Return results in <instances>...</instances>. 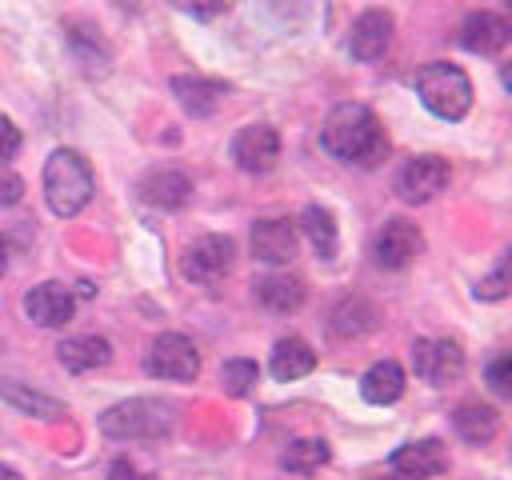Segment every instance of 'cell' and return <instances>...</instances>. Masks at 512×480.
<instances>
[{"instance_id": "cell-1", "label": "cell", "mask_w": 512, "mask_h": 480, "mask_svg": "<svg viewBox=\"0 0 512 480\" xmlns=\"http://www.w3.org/2000/svg\"><path fill=\"white\" fill-rule=\"evenodd\" d=\"M320 144L328 156L360 168H376L388 156V136L372 108L364 104H336L320 128Z\"/></svg>"}, {"instance_id": "cell-2", "label": "cell", "mask_w": 512, "mask_h": 480, "mask_svg": "<svg viewBox=\"0 0 512 480\" xmlns=\"http://www.w3.org/2000/svg\"><path fill=\"white\" fill-rule=\"evenodd\" d=\"M44 200L56 216H76L92 200V168L80 152L56 148L44 164Z\"/></svg>"}, {"instance_id": "cell-3", "label": "cell", "mask_w": 512, "mask_h": 480, "mask_svg": "<svg viewBox=\"0 0 512 480\" xmlns=\"http://www.w3.org/2000/svg\"><path fill=\"white\" fill-rule=\"evenodd\" d=\"M416 96L420 104L440 120H464L472 108V80L464 68L448 60H432L416 72Z\"/></svg>"}, {"instance_id": "cell-4", "label": "cell", "mask_w": 512, "mask_h": 480, "mask_svg": "<svg viewBox=\"0 0 512 480\" xmlns=\"http://www.w3.org/2000/svg\"><path fill=\"white\" fill-rule=\"evenodd\" d=\"M172 428V408L164 400H120L100 416V432L108 440H156Z\"/></svg>"}, {"instance_id": "cell-5", "label": "cell", "mask_w": 512, "mask_h": 480, "mask_svg": "<svg viewBox=\"0 0 512 480\" xmlns=\"http://www.w3.org/2000/svg\"><path fill=\"white\" fill-rule=\"evenodd\" d=\"M232 260H236V244H232L228 236L208 232V236H200V240H192V244L184 248L180 272H184L192 284H216V280L228 276Z\"/></svg>"}, {"instance_id": "cell-6", "label": "cell", "mask_w": 512, "mask_h": 480, "mask_svg": "<svg viewBox=\"0 0 512 480\" xmlns=\"http://www.w3.org/2000/svg\"><path fill=\"white\" fill-rule=\"evenodd\" d=\"M144 368L156 376V380H196L200 372V352L188 336L180 332H160L148 348V360Z\"/></svg>"}, {"instance_id": "cell-7", "label": "cell", "mask_w": 512, "mask_h": 480, "mask_svg": "<svg viewBox=\"0 0 512 480\" xmlns=\"http://www.w3.org/2000/svg\"><path fill=\"white\" fill-rule=\"evenodd\" d=\"M412 368L424 384L444 388L464 376V352L456 340H416L412 344Z\"/></svg>"}, {"instance_id": "cell-8", "label": "cell", "mask_w": 512, "mask_h": 480, "mask_svg": "<svg viewBox=\"0 0 512 480\" xmlns=\"http://www.w3.org/2000/svg\"><path fill=\"white\" fill-rule=\"evenodd\" d=\"M420 248H424V232H420L412 220H404V216L388 220V224L376 232V240H372V256H376V264L388 268V272L408 268V264L420 256Z\"/></svg>"}, {"instance_id": "cell-9", "label": "cell", "mask_w": 512, "mask_h": 480, "mask_svg": "<svg viewBox=\"0 0 512 480\" xmlns=\"http://www.w3.org/2000/svg\"><path fill=\"white\" fill-rule=\"evenodd\" d=\"M392 32H396L392 12H384V8H368V12H360V16L352 20L348 52H352L360 64H372V60H380V56L392 48Z\"/></svg>"}, {"instance_id": "cell-10", "label": "cell", "mask_w": 512, "mask_h": 480, "mask_svg": "<svg viewBox=\"0 0 512 480\" xmlns=\"http://www.w3.org/2000/svg\"><path fill=\"white\" fill-rule=\"evenodd\" d=\"M444 184H448V160L440 156H412L396 176V192L408 204H428L436 192H444Z\"/></svg>"}, {"instance_id": "cell-11", "label": "cell", "mask_w": 512, "mask_h": 480, "mask_svg": "<svg viewBox=\"0 0 512 480\" xmlns=\"http://www.w3.org/2000/svg\"><path fill=\"white\" fill-rule=\"evenodd\" d=\"M232 160L244 172H268L280 160V132L272 124H244L232 140Z\"/></svg>"}, {"instance_id": "cell-12", "label": "cell", "mask_w": 512, "mask_h": 480, "mask_svg": "<svg viewBox=\"0 0 512 480\" xmlns=\"http://www.w3.org/2000/svg\"><path fill=\"white\" fill-rule=\"evenodd\" d=\"M508 40H512V20L500 16V12L480 8V12H468L464 24H460V44L476 56H492V52L508 48Z\"/></svg>"}, {"instance_id": "cell-13", "label": "cell", "mask_w": 512, "mask_h": 480, "mask_svg": "<svg viewBox=\"0 0 512 480\" xmlns=\"http://www.w3.org/2000/svg\"><path fill=\"white\" fill-rule=\"evenodd\" d=\"M392 472L400 480H432V476L448 472V452L440 440H412L392 452Z\"/></svg>"}, {"instance_id": "cell-14", "label": "cell", "mask_w": 512, "mask_h": 480, "mask_svg": "<svg viewBox=\"0 0 512 480\" xmlns=\"http://www.w3.org/2000/svg\"><path fill=\"white\" fill-rule=\"evenodd\" d=\"M252 256L260 264H288L296 256V224L284 216H268L252 224Z\"/></svg>"}, {"instance_id": "cell-15", "label": "cell", "mask_w": 512, "mask_h": 480, "mask_svg": "<svg viewBox=\"0 0 512 480\" xmlns=\"http://www.w3.org/2000/svg\"><path fill=\"white\" fill-rule=\"evenodd\" d=\"M24 312H28V320L40 324V328H60V324L72 320V292H68L64 284H56V280H44V284L28 288Z\"/></svg>"}, {"instance_id": "cell-16", "label": "cell", "mask_w": 512, "mask_h": 480, "mask_svg": "<svg viewBox=\"0 0 512 480\" xmlns=\"http://www.w3.org/2000/svg\"><path fill=\"white\" fill-rule=\"evenodd\" d=\"M140 200L152 208H184L192 200V180L180 168H152L140 184H136Z\"/></svg>"}, {"instance_id": "cell-17", "label": "cell", "mask_w": 512, "mask_h": 480, "mask_svg": "<svg viewBox=\"0 0 512 480\" xmlns=\"http://www.w3.org/2000/svg\"><path fill=\"white\" fill-rule=\"evenodd\" d=\"M172 96L180 100L184 112L212 116L220 108V100L228 96V84L224 80H212V76H172Z\"/></svg>"}, {"instance_id": "cell-18", "label": "cell", "mask_w": 512, "mask_h": 480, "mask_svg": "<svg viewBox=\"0 0 512 480\" xmlns=\"http://www.w3.org/2000/svg\"><path fill=\"white\" fill-rule=\"evenodd\" d=\"M0 400L12 404L16 412L32 416V420H60L64 416V404L48 392H36L32 384H20V380H0Z\"/></svg>"}, {"instance_id": "cell-19", "label": "cell", "mask_w": 512, "mask_h": 480, "mask_svg": "<svg viewBox=\"0 0 512 480\" xmlns=\"http://www.w3.org/2000/svg\"><path fill=\"white\" fill-rule=\"evenodd\" d=\"M312 368H316V352H312L308 340H300V336H284V340L272 348L268 372H272L276 380H300V376H308Z\"/></svg>"}, {"instance_id": "cell-20", "label": "cell", "mask_w": 512, "mask_h": 480, "mask_svg": "<svg viewBox=\"0 0 512 480\" xmlns=\"http://www.w3.org/2000/svg\"><path fill=\"white\" fill-rule=\"evenodd\" d=\"M252 296H256L260 308H268L276 316H288L304 304V284L292 280V276H264V280L252 284Z\"/></svg>"}, {"instance_id": "cell-21", "label": "cell", "mask_w": 512, "mask_h": 480, "mask_svg": "<svg viewBox=\"0 0 512 480\" xmlns=\"http://www.w3.org/2000/svg\"><path fill=\"white\" fill-rule=\"evenodd\" d=\"M56 356L68 372H92V368H104L112 360V344L104 336H72L56 348Z\"/></svg>"}, {"instance_id": "cell-22", "label": "cell", "mask_w": 512, "mask_h": 480, "mask_svg": "<svg viewBox=\"0 0 512 480\" xmlns=\"http://www.w3.org/2000/svg\"><path fill=\"white\" fill-rule=\"evenodd\" d=\"M360 396L368 404H396L404 396V368L396 360H376L360 380Z\"/></svg>"}, {"instance_id": "cell-23", "label": "cell", "mask_w": 512, "mask_h": 480, "mask_svg": "<svg viewBox=\"0 0 512 480\" xmlns=\"http://www.w3.org/2000/svg\"><path fill=\"white\" fill-rule=\"evenodd\" d=\"M376 324H380V312H376V304H368L364 296L340 300V304L332 308V316H328V328H332L336 336H364V332H372Z\"/></svg>"}, {"instance_id": "cell-24", "label": "cell", "mask_w": 512, "mask_h": 480, "mask_svg": "<svg viewBox=\"0 0 512 480\" xmlns=\"http://www.w3.org/2000/svg\"><path fill=\"white\" fill-rule=\"evenodd\" d=\"M452 428H456V436L468 440V444H488V440L500 432V416H496V408H488V404H460V408L452 412Z\"/></svg>"}, {"instance_id": "cell-25", "label": "cell", "mask_w": 512, "mask_h": 480, "mask_svg": "<svg viewBox=\"0 0 512 480\" xmlns=\"http://www.w3.org/2000/svg\"><path fill=\"white\" fill-rule=\"evenodd\" d=\"M300 232L312 240L316 256L332 260V252H336V220H332V212H328V208L308 204V208L300 212Z\"/></svg>"}, {"instance_id": "cell-26", "label": "cell", "mask_w": 512, "mask_h": 480, "mask_svg": "<svg viewBox=\"0 0 512 480\" xmlns=\"http://www.w3.org/2000/svg\"><path fill=\"white\" fill-rule=\"evenodd\" d=\"M328 444L324 440H316V436H308V440H292L288 448H284V456H280V464L288 468V472H300V476H308V472H316V468H324L328 464Z\"/></svg>"}, {"instance_id": "cell-27", "label": "cell", "mask_w": 512, "mask_h": 480, "mask_svg": "<svg viewBox=\"0 0 512 480\" xmlns=\"http://www.w3.org/2000/svg\"><path fill=\"white\" fill-rule=\"evenodd\" d=\"M504 296H512V248H504L496 268L484 280H476V300H504Z\"/></svg>"}, {"instance_id": "cell-28", "label": "cell", "mask_w": 512, "mask_h": 480, "mask_svg": "<svg viewBox=\"0 0 512 480\" xmlns=\"http://www.w3.org/2000/svg\"><path fill=\"white\" fill-rule=\"evenodd\" d=\"M256 380H260L256 360H228V364L220 368V384H224L228 396H248Z\"/></svg>"}, {"instance_id": "cell-29", "label": "cell", "mask_w": 512, "mask_h": 480, "mask_svg": "<svg viewBox=\"0 0 512 480\" xmlns=\"http://www.w3.org/2000/svg\"><path fill=\"white\" fill-rule=\"evenodd\" d=\"M488 384H492V392L512 396V352H508V356H496V360L488 364Z\"/></svg>"}, {"instance_id": "cell-30", "label": "cell", "mask_w": 512, "mask_h": 480, "mask_svg": "<svg viewBox=\"0 0 512 480\" xmlns=\"http://www.w3.org/2000/svg\"><path fill=\"white\" fill-rule=\"evenodd\" d=\"M108 480H156V472L140 468L132 456H120V460H112V468H108Z\"/></svg>"}, {"instance_id": "cell-31", "label": "cell", "mask_w": 512, "mask_h": 480, "mask_svg": "<svg viewBox=\"0 0 512 480\" xmlns=\"http://www.w3.org/2000/svg\"><path fill=\"white\" fill-rule=\"evenodd\" d=\"M20 144H24L20 128H16L8 116H0V164H4V160H12V156L20 152Z\"/></svg>"}, {"instance_id": "cell-32", "label": "cell", "mask_w": 512, "mask_h": 480, "mask_svg": "<svg viewBox=\"0 0 512 480\" xmlns=\"http://www.w3.org/2000/svg\"><path fill=\"white\" fill-rule=\"evenodd\" d=\"M20 192H24V180H20V176H12V172H0V208L16 204V200H20Z\"/></svg>"}, {"instance_id": "cell-33", "label": "cell", "mask_w": 512, "mask_h": 480, "mask_svg": "<svg viewBox=\"0 0 512 480\" xmlns=\"http://www.w3.org/2000/svg\"><path fill=\"white\" fill-rule=\"evenodd\" d=\"M180 12H192V16H212L224 8V0H172Z\"/></svg>"}, {"instance_id": "cell-34", "label": "cell", "mask_w": 512, "mask_h": 480, "mask_svg": "<svg viewBox=\"0 0 512 480\" xmlns=\"http://www.w3.org/2000/svg\"><path fill=\"white\" fill-rule=\"evenodd\" d=\"M0 480H24L16 468H8V464H0Z\"/></svg>"}, {"instance_id": "cell-35", "label": "cell", "mask_w": 512, "mask_h": 480, "mask_svg": "<svg viewBox=\"0 0 512 480\" xmlns=\"http://www.w3.org/2000/svg\"><path fill=\"white\" fill-rule=\"evenodd\" d=\"M500 80H504V88H508V92H512V60H508V64H504V68H500Z\"/></svg>"}, {"instance_id": "cell-36", "label": "cell", "mask_w": 512, "mask_h": 480, "mask_svg": "<svg viewBox=\"0 0 512 480\" xmlns=\"http://www.w3.org/2000/svg\"><path fill=\"white\" fill-rule=\"evenodd\" d=\"M4 264H8V248H4V240H0V272H4Z\"/></svg>"}, {"instance_id": "cell-37", "label": "cell", "mask_w": 512, "mask_h": 480, "mask_svg": "<svg viewBox=\"0 0 512 480\" xmlns=\"http://www.w3.org/2000/svg\"><path fill=\"white\" fill-rule=\"evenodd\" d=\"M504 4H508V8H512V0H504Z\"/></svg>"}]
</instances>
